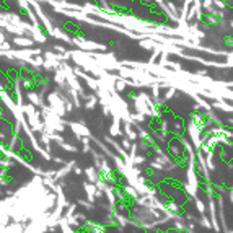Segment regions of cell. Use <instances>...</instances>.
I'll list each match as a JSON object with an SVG mask.
<instances>
[{"mask_svg": "<svg viewBox=\"0 0 233 233\" xmlns=\"http://www.w3.org/2000/svg\"><path fill=\"white\" fill-rule=\"evenodd\" d=\"M209 197V220L212 223V230L215 233H220V223H219V217H217V204H215V197L214 196H207Z\"/></svg>", "mask_w": 233, "mask_h": 233, "instance_id": "1", "label": "cell"}, {"mask_svg": "<svg viewBox=\"0 0 233 233\" xmlns=\"http://www.w3.org/2000/svg\"><path fill=\"white\" fill-rule=\"evenodd\" d=\"M197 189L199 187H196V186H192V184H189L186 181V184H184V191H186V196H191L192 199L194 197H197Z\"/></svg>", "mask_w": 233, "mask_h": 233, "instance_id": "2", "label": "cell"}, {"mask_svg": "<svg viewBox=\"0 0 233 233\" xmlns=\"http://www.w3.org/2000/svg\"><path fill=\"white\" fill-rule=\"evenodd\" d=\"M197 223L201 225L202 228H206V230H212V223H210L207 215H201V219H197Z\"/></svg>", "mask_w": 233, "mask_h": 233, "instance_id": "3", "label": "cell"}, {"mask_svg": "<svg viewBox=\"0 0 233 233\" xmlns=\"http://www.w3.org/2000/svg\"><path fill=\"white\" fill-rule=\"evenodd\" d=\"M194 204H196V209H197L199 215H206V204H204L199 197H194Z\"/></svg>", "mask_w": 233, "mask_h": 233, "instance_id": "4", "label": "cell"}, {"mask_svg": "<svg viewBox=\"0 0 233 233\" xmlns=\"http://www.w3.org/2000/svg\"><path fill=\"white\" fill-rule=\"evenodd\" d=\"M166 209L171 210V212H174V214H183V212H181V207H179L174 201H168V202H166Z\"/></svg>", "mask_w": 233, "mask_h": 233, "instance_id": "5", "label": "cell"}, {"mask_svg": "<svg viewBox=\"0 0 233 233\" xmlns=\"http://www.w3.org/2000/svg\"><path fill=\"white\" fill-rule=\"evenodd\" d=\"M206 192H207V196H214V192H215V187L210 184V183H207V186H206Z\"/></svg>", "mask_w": 233, "mask_h": 233, "instance_id": "6", "label": "cell"}, {"mask_svg": "<svg viewBox=\"0 0 233 233\" xmlns=\"http://www.w3.org/2000/svg\"><path fill=\"white\" fill-rule=\"evenodd\" d=\"M228 196H230V202H233V191L228 192Z\"/></svg>", "mask_w": 233, "mask_h": 233, "instance_id": "7", "label": "cell"}, {"mask_svg": "<svg viewBox=\"0 0 233 233\" xmlns=\"http://www.w3.org/2000/svg\"><path fill=\"white\" fill-rule=\"evenodd\" d=\"M168 233H183V231H178V230H174V228H173V230H170Z\"/></svg>", "mask_w": 233, "mask_h": 233, "instance_id": "8", "label": "cell"}, {"mask_svg": "<svg viewBox=\"0 0 233 233\" xmlns=\"http://www.w3.org/2000/svg\"><path fill=\"white\" fill-rule=\"evenodd\" d=\"M231 191H233V184H231Z\"/></svg>", "mask_w": 233, "mask_h": 233, "instance_id": "9", "label": "cell"}]
</instances>
